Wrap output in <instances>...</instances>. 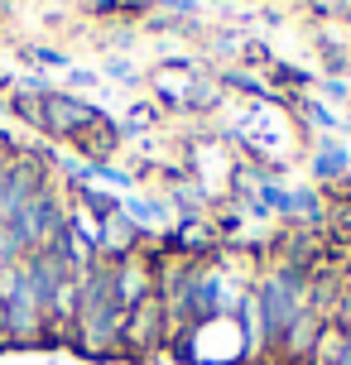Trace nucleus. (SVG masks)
Returning <instances> with one entry per match:
<instances>
[{"instance_id":"nucleus-23","label":"nucleus","mask_w":351,"mask_h":365,"mask_svg":"<svg viewBox=\"0 0 351 365\" xmlns=\"http://www.w3.org/2000/svg\"><path fill=\"white\" fill-rule=\"evenodd\" d=\"M0 346H5V298H0Z\"/></svg>"},{"instance_id":"nucleus-8","label":"nucleus","mask_w":351,"mask_h":365,"mask_svg":"<svg viewBox=\"0 0 351 365\" xmlns=\"http://www.w3.org/2000/svg\"><path fill=\"white\" fill-rule=\"evenodd\" d=\"M351 173V154H347V145L337 140V135H322L313 145V178L317 182H342Z\"/></svg>"},{"instance_id":"nucleus-2","label":"nucleus","mask_w":351,"mask_h":365,"mask_svg":"<svg viewBox=\"0 0 351 365\" xmlns=\"http://www.w3.org/2000/svg\"><path fill=\"white\" fill-rule=\"evenodd\" d=\"M168 346V317H164V298L149 293L135 308H126V331H121V356L149 361L154 351Z\"/></svg>"},{"instance_id":"nucleus-25","label":"nucleus","mask_w":351,"mask_h":365,"mask_svg":"<svg viewBox=\"0 0 351 365\" xmlns=\"http://www.w3.org/2000/svg\"><path fill=\"white\" fill-rule=\"evenodd\" d=\"M342 130H351V115H347V120H342Z\"/></svg>"},{"instance_id":"nucleus-22","label":"nucleus","mask_w":351,"mask_h":365,"mask_svg":"<svg viewBox=\"0 0 351 365\" xmlns=\"http://www.w3.org/2000/svg\"><path fill=\"white\" fill-rule=\"evenodd\" d=\"M332 365H351V336H342V351H337Z\"/></svg>"},{"instance_id":"nucleus-7","label":"nucleus","mask_w":351,"mask_h":365,"mask_svg":"<svg viewBox=\"0 0 351 365\" xmlns=\"http://www.w3.org/2000/svg\"><path fill=\"white\" fill-rule=\"evenodd\" d=\"M322 327H327V317H317V312L308 308L294 327L284 331V341H279V351H275V365H308V356H313Z\"/></svg>"},{"instance_id":"nucleus-16","label":"nucleus","mask_w":351,"mask_h":365,"mask_svg":"<svg viewBox=\"0 0 351 365\" xmlns=\"http://www.w3.org/2000/svg\"><path fill=\"white\" fill-rule=\"evenodd\" d=\"M317 101H332V106H347L351 101V82H342V77H317Z\"/></svg>"},{"instance_id":"nucleus-18","label":"nucleus","mask_w":351,"mask_h":365,"mask_svg":"<svg viewBox=\"0 0 351 365\" xmlns=\"http://www.w3.org/2000/svg\"><path fill=\"white\" fill-rule=\"evenodd\" d=\"M101 73L111 77V82H140V68L130 63V58H106V68Z\"/></svg>"},{"instance_id":"nucleus-5","label":"nucleus","mask_w":351,"mask_h":365,"mask_svg":"<svg viewBox=\"0 0 351 365\" xmlns=\"http://www.w3.org/2000/svg\"><path fill=\"white\" fill-rule=\"evenodd\" d=\"M106 120L101 110L92 106V101H82V96H73V91H49L44 96V135H54V140H82L87 130H96Z\"/></svg>"},{"instance_id":"nucleus-1","label":"nucleus","mask_w":351,"mask_h":365,"mask_svg":"<svg viewBox=\"0 0 351 365\" xmlns=\"http://www.w3.org/2000/svg\"><path fill=\"white\" fill-rule=\"evenodd\" d=\"M121 331H126V303L116 293V264L96 255L77 274V322H73V346L92 361L121 356Z\"/></svg>"},{"instance_id":"nucleus-13","label":"nucleus","mask_w":351,"mask_h":365,"mask_svg":"<svg viewBox=\"0 0 351 365\" xmlns=\"http://www.w3.org/2000/svg\"><path fill=\"white\" fill-rule=\"evenodd\" d=\"M10 110H15L24 125H44V96H29V91H10Z\"/></svg>"},{"instance_id":"nucleus-11","label":"nucleus","mask_w":351,"mask_h":365,"mask_svg":"<svg viewBox=\"0 0 351 365\" xmlns=\"http://www.w3.org/2000/svg\"><path fill=\"white\" fill-rule=\"evenodd\" d=\"M77 212H92L96 221H106L111 212H121V197L106 192V187H96V182H87V187H77Z\"/></svg>"},{"instance_id":"nucleus-6","label":"nucleus","mask_w":351,"mask_h":365,"mask_svg":"<svg viewBox=\"0 0 351 365\" xmlns=\"http://www.w3.org/2000/svg\"><path fill=\"white\" fill-rule=\"evenodd\" d=\"M111 264H116V293H121L126 308H135L140 298L154 293V255L149 250H135V255L111 259Z\"/></svg>"},{"instance_id":"nucleus-3","label":"nucleus","mask_w":351,"mask_h":365,"mask_svg":"<svg viewBox=\"0 0 351 365\" xmlns=\"http://www.w3.org/2000/svg\"><path fill=\"white\" fill-rule=\"evenodd\" d=\"M44 187H49V164H44V154H15L10 168H5V178H0V226H10Z\"/></svg>"},{"instance_id":"nucleus-14","label":"nucleus","mask_w":351,"mask_h":365,"mask_svg":"<svg viewBox=\"0 0 351 365\" xmlns=\"http://www.w3.org/2000/svg\"><path fill=\"white\" fill-rule=\"evenodd\" d=\"M24 58L34 63L39 73H44V68H63V73L73 68V58L63 53V48H49V43H29V48H24Z\"/></svg>"},{"instance_id":"nucleus-20","label":"nucleus","mask_w":351,"mask_h":365,"mask_svg":"<svg viewBox=\"0 0 351 365\" xmlns=\"http://www.w3.org/2000/svg\"><path fill=\"white\" fill-rule=\"evenodd\" d=\"M342 5L347 0H308V15L313 19H342Z\"/></svg>"},{"instance_id":"nucleus-12","label":"nucleus","mask_w":351,"mask_h":365,"mask_svg":"<svg viewBox=\"0 0 351 365\" xmlns=\"http://www.w3.org/2000/svg\"><path fill=\"white\" fill-rule=\"evenodd\" d=\"M294 221L322 226V221H327V197H322L317 187H294Z\"/></svg>"},{"instance_id":"nucleus-21","label":"nucleus","mask_w":351,"mask_h":365,"mask_svg":"<svg viewBox=\"0 0 351 365\" xmlns=\"http://www.w3.org/2000/svg\"><path fill=\"white\" fill-rule=\"evenodd\" d=\"M68 82L73 87H96V73L92 68H68Z\"/></svg>"},{"instance_id":"nucleus-10","label":"nucleus","mask_w":351,"mask_h":365,"mask_svg":"<svg viewBox=\"0 0 351 365\" xmlns=\"http://www.w3.org/2000/svg\"><path fill=\"white\" fill-rule=\"evenodd\" d=\"M294 110L313 130H322V135H337V130H342V115H337L327 101H317V96H294Z\"/></svg>"},{"instance_id":"nucleus-19","label":"nucleus","mask_w":351,"mask_h":365,"mask_svg":"<svg viewBox=\"0 0 351 365\" xmlns=\"http://www.w3.org/2000/svg\"><path fill=\"white\" fill-rule=\"evenodd\" d=\"M19 91H29V96H49V91H54V82H49V73H24L19 77Z\"/></svg>"},{"instance_id":"nucleus-4","label":"nucleus","mask_w":351,"mask_h":365,"mask_svg":"<svg viewBox=\"0 0 351 365\" xmlns=\"http://www.w3.org/2000/svg\"><path fill=\"white\" fill-rule=\"evenodd\" d=\"M68 212H73V207L58 197V187L49 182V187H44V192H39V197L29 202L15 221H10V231L19 236V245H24V250H44V245H49V240L68 226Z\"/></svg>"},{"instance_id":"nucleus-17","label":"nucleus","mask_w":351,"mask_h":365,"mask_svg":"<svg viewBox=\"0 0 351 365\" xmlns=\"http://www.w3.org/2000/svg\"><path fill=\"white\" fill-rule=\"evenodd\" d=\"M149 10H159V15H178V19H188V15H198V10H203V0H149Z\"/></svg>"},{"instance_id":"nucleus-24","label":"nucleus","mask_w":351,"mask_h":365,"mask_svg":"<svg viewBox=\"0 0 351 365\" xmlns=\"http://www.w3.org/2000/svg\"><path fill=\"white\" fill-rule=\"evenodd\" d=\"M342 24H351V0H347V5H342Z\"/></svg>"},{"instance_id":"nucleus-15","label":"nucleus","mask_w":351,"mask_h":365,"mask_svg":"<svg viewBox=\"0 0 351 365\" xmlns=\"http://www.w3.org/2000/svg\"><path fill=\"white\" fill-rule=\"evenodd\" d=\"M270 77H275V82H284V87H289V96H298V87H308V82H313V77L303 73V68H294V63H270Z\"/></svg>"},{"instance_id":"nucleus-9","label":"nucleus","mask_w":351,"mask_h":365,"mask_svg":"<svg viewBox=\"0 0 351 365\" xmlns=\"http://www.w3.org/2000/svg\"><path fill=\"white\" fill-rule=\"evenodd\" d=\"M217 101H222V82H217V77H203V73L188 77V87H183V110L188 115H203V110H212Z\"/></svg>"},{"instance_id":"nucleus-26","label":"nucleus","mask_w":351,"mask_h":365,"mask_svg":"<svg viewBox=\"0 0 351 365\" xmlns=\"http://www.w3.org/2000/svg\"><path fill=\"white\" fill-rule=\"evenodd\" d=\"M87 5H96V0H87Z\"/></svg>"}]
</instances>
